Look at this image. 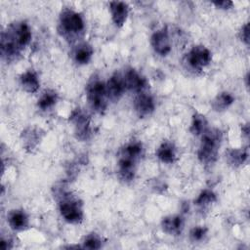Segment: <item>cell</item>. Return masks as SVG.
I'll list each match as a JSON object with an SVG mask.
<instances>
[{
	"instance_id": "obj_3",
	"label": "cell",
	"mask_w": 250,
	"mask_h": 250,
	"mask_svg": "<svg viewBox=\"0 0 250 250\" xmlns=\"http://www.w3.org/2000/svg\"><path fill=\"white\" fill-rule=\"evenodd\" d=\"M55 197L58 199L59 210L63 220L69 224H79L84 218L81 200L67 191L62 185L55 188Z\"/></svg>"
},
{
	"instance_id": "obj_23",
	"label": "cell",
	"mask_w": 250,
	"mask_h": 250,
	"mask_svg": "<svg viewBox=\"0 0 250 250\" xmlns=\"http://www.w3.org/2000/svg\"><path fill=\"white\" fill-rule=\"evenodd\" d=\"M216 201H217L216 193L212 189L205 188L201 190V192L198 194V196L194 200V205L197 206L199 209L204 210L209 208Z\"/></svg>"
},
{
	"instance_id": "obj_6",
	"label": "cell",
	"mask_w": 250,
	"mask_h": 250,
	"mask_svg": "<svg viewBox=\"0 0 250 250\" xmlns=\"http://www.w3.org/2000/svg\"><path fill=\"white\" fill-rule=\"evenodd\" d=\"M86 99L90 107L97 113H104L107 107V95L105 83L94 76L86 85Z\"/></svg>"
},
{
	"instance_id": "obj_20",
	"label": "cell",
	"mask_w": 250,
	"mask_h": 250,
	"mask_svg": "<svg viewBox=\"0 0 250 250\" xmlns=\"http://www.w3.org/2000/svg\"><path fill=\"white\" fill-rule=\"evenodd\" d=\"M155 155L162 163L172 164L177 158V150L174 144L166 141L157 147Z\"/></svg>"
},
{
	"instance_id": "obj_29",
	"label": "cell",
	"mask_w": 250,
	"mask_h": 250,
	"mask_svg": "<svg viewBox=\"0 0 250 250\" xmlns=\"http://www.w3.org/2000/svg\"><path fill=\"white\" fill-rule=\"evenodd\" d=\"M0 245H1V248L3 250H7V249H11L13 247V242L10 239L2 238V240L0 242Z\"/></svg>"
},
{
	"instance_id": "obj_7",
	"label": "cell",
	"mask_w": 250,
	"mask_h": 250,
	"mask_svg": "<svg viewBox=\"0 0 250 250\" xmlns=\"http://www.w3.org/2000/svg\"><path fill=\"white\" fill-rule=\"evenodd\" d=\"M68 121L73 127V134L76 140L85 142L91 138V119L90 116L81 108L77 107L73 109L69 115Z\"/></svg>"
},
{
	"instance_id": "obj_8",
	"label": "cell",
	"mask_w": 250,
	"mask_h": 250,
	"mask_svg": "<svg viewBox=\"0 0 250 250\" xmlns=\"http://www.w3.org/2000/svg\"><path fill=\"white\" fill-rule=\"evenodd\" d=\"M212 61V53L203 45H195L188 52L185 62L189 68L194 71H200Z\"/></svg>"
},
{
	"instance_id": "obj_19",
	"label": "cell",
	"mask_w": 250,
	"mask_h": 250,
	"mask_svg": "<svg viewBox=\"0 0 250 250\" xmlns=\"http://www.w3.org/2000/svg\"><path fill=\"white\" fill-rule=\"evenodd\" d=\"M42 139L41 130L35 127H27L21 133L23 147L28 150L34 149Z\"/></svg>"
},
{
	"instance_id": "obj_5",
	"label": "cell",
	"mask_w": 250,
	"mask_h": 250,
	"mask_svg": "<svg viewBox=\"0 0 250 250\" xmlns=\"http://www.w3.org/2000/svg\"><path fill=\"white\" fill-rule=\"evenodd\" d=\"M84 30L85 21L81 14L69 8L62 10L58 24V31L62 37L68 42H74L84 34Z\"/></svg>"
},
{
	"instance_id": "obj_1",
	"label": "cell",
	"mask_w": 250,
	"mask_h": 250,
	"mask_svg": "<svg viewBox=\"0 0 250 250\" xmlns=\"http://www.w3.org/2000/svg\"><path fill=\"white\" fill-rule=\"evenodd\" d=\"M31 29L27 22L17 21L11 22L1 32L0 53L2 60L11 62L17 60L31 41Z\"/></svg>"
},
{
	"instance_id": "obj_18",
	"label": "cell",
	"mask_w": 250,
	"mask_h": 250,
	"mask_svg": "<svg viewBox=\"0 0 250 250\" xmlns=\"http://www.w3.org/2000/svg\"><path fill=\"white\" fill-rule=\"evenodd\" d=\"M248 148L238 147L230 148L226 152V161L232 168H237L242 166L248 159Z\"/></svg>"
},
{
	"instance_id": "obj_24",
	"label": "cell",
	"mask_w": 250,
	"mask_h": 250,
	"mask_svg": "<svg viewBox=\"0 0 250 250\" xmlns=\"http://www.w3.org/2000/svg\"><path fill=\"white\" fill-rule=\"evenodd\" d=\"M58 102V94L56 91L48 89L45 90L37 101V106L41 110H48L52 108Z\"/></svg>"
},
{
	"instance_id": "obj_26",
	"label": "cell",
	"mask_w": 250,
	"mask_h": 250,
	"mask_svg": "<svg viewBox=\"0 0 250 250\" xmlns=\"http://www.w3.org/2000/svg\"><path fill=\"white\" fill-rule=\"evenodd\" d=\"M208 233V229L203 226H196L189 230V240L193 243L202 242L205 240Z\"/></svg>"
},
{
	"instance_id": "obj_22",
	"label": "cell",
	"mask_w": 250,
	"mask_h": 250,
	"mask_svg": "<svg viewBox=\"0 0 250 250\" xmlns=\"http://www.w3.org/2000/svg\"><path fill=\"white\" fill-rule=\"evenodd\" d=\"M208 128V121L206 117L199 112H195L191 117L189 132L193 136H201Z\"/></svg>"
},
{
	"instance_id": "obj_12",
	"label": "cell",
	"mask_w": 250,
	"mask_h": 250,
	"mask_svg": "<svg viewBox=\"0 0 250 250\" xmlns=\"http://www.w3.org/2000/svg\"><path fill=\"white\" fill-rule=\"evenodd\" d=\"M105 89L108 101H119L120 98L123 96L124 92L126 91L122 75L117 72L111 75V77L105 83Z\"/></svg>"
},
{
	"instance_id": "obj_25",
	"label": "cell",
	"mask_w": 250,
	"mask_h": 250,
	"mask_svg": "<svg viewBox=\"0 0 250 250\" xmlns=\"http://www.w3.org/2000/svg\"><path fill=\"white\" fill-rule=\"evenodd\" d=\"M101 247H102V239L97 233L92 232L87 234L84 237V240L82 242V248L96 250V249H100Z\"/></svg>"
},
{
	"instance_id": "obj_13",
	"label": "cell",
	"mask_w": 250,
	"mask_h": 250,
	"mask_svg": "<svg viewBox=\"0 0 250 250\" xmlns=\"http://www.w3.org/2000/svg\"><path fill=\"white\" fill-rule=\"evenodd\" d=\"M185 226L184 218L181 215L166 216L161 221V229L168 235L178 236L182 233Z\"/></svg>"
},
{
	"instance_id": "obj_28",
	"label": "cell",
	"mask_w": 250,
	"mask_h": 250,
	"mask_svg": "<svg viewBox=\"0 0 250 250\" xmlns=\"http://www.w3.org/2000/svg\"><path fill=\"white\" fill-rule=\"evenodd\" d=\"M213 5H215L216 8L221 10H229L233 6V2L229 0H222V1H213Z\"/></svg>"
},
{
	"instance_id": "obj_14",
	"label": "cell",
	"mask_w": 250,
	"mask_h": 250,
	"mask_svg": "<svg viewBox=\"0 0 250 250\" xmlns=\"http://www.w3.org/2000/svg\"><path fill=\"white\" fill-rule=\"evenodd\" d=\"M7 223L13 230H24L29 226L28 215L22 209L11 210L7 215Z\"/></svg>"
},
{
	"instance_id": "obj_9",
	"label": "cell",
	"mask_w": 250,
	"mask_h": 250,
	"mask_svg": "<svg viewBox=\"0 0 250 250\" xmlns=\"http://www.w3.org/2000/svg\"><path fill=\"white\" fill-rule=\"evenodd\" d=\"M150 44L156 54L162 57L167 56L172 50L168 27L163 26L154 31L150 37Z\"/></svg>"
},
{
	"instance_id": "obj_11",
	"label": "cell",
	"mask_w": 250,
	"mask_h": 250,
	"mask_svg": "<svg viewBox=\"0 0 250 250\" xmlns=\"http://www.w3.org/2000/svg\"><path fill=\"white\" fill-rule=\"evenodd\" d=\"M122 78L126 90L133 91L136 94L145 91L147 87L146 79L134 68H128L122 75Z\"/></svg>"
},
{
	"instance_id": "obj_10",
	"label": "cell",
	"mask_w": 250,
	"mask_h": 250,
	"mask_svg": "<svg viewBox=\"0 0 250 250\" xmlns=\"http://www.w3.org/2000/svg\"><path fill=\"white\" fill-rule=\"evenodd\" d=\"M133 107L136 114L140 118L147 117L155 109L154 99L150 94L146 91L137 93L133 101Z\"/></svg>"
},
{
	"instance_id": "obj_30",
	"label": "cell",
	"mask_w": 250,
	"mask_h": 250,
	"mask_svg": "<svg viewBox=\"0 0 250 250\" xmlns=\"http://www.w3.org/2000/svg\"><path fill=\"white\" fill-rule=\"evenodd\" d=\"M241 132H242V135H244L246 138H248V136H249V124L248 123L242 125Z\"/></svg>"
},
{
	"instance_id": "obj_2",
	"label": "cell",
	"mask_w": 250,
	"mask_h": 250,
	"mask_svg": "<svg viewBox=\"0 0 250 250\" xmlns=\"http://www.w3.org/2000/svg\"><path fill=\"white\" fill-rule=\"evenodd\" d=\"M143 150V144L139 141H131L121 148L117 160V174L124 183H130L134 180L137 163Z\"/></svg>"
},
{
	"instance_id": "obj_15",
	"label": "cell",
	"mask_w": 250,
	"mask_h": 250,
	"mask_svg": "<svg viewBox=\"0 0 250 250\" xmlns=\"http://www.w3.org/2000/svg\"><path fill=\"white\" fill-rule=\"evenodd\" d=\"M109 12L111 20L117 27H121L127 21L129 14V6L127 3L122 1H111L109 2Z\"/></svg>"
},
{
	"instance_id": "obj_16",
	"label": "cell",
	"mask_w": 250,
	"mask_h": 250,
	"mask_svg": "<svg viewBox=\"0 0 250 250\" xmlns=\"http://www.w3.org/2000/svg\"><path fill=\"white\" fill-rule=\"evenodd\" d=\"M94 55V49L88 42L78 43L72 50L73 61L78 64H87Z\"/></svg>"
},
{
	"instance_id": "obj_21",
	"label": "cell",
	"mask_w": 250,
	"mask_h": 250,
	"mask_svg": "<svg viewBox=\"0 0 250 250\" xmlns=\"http://www.w3.org/2000/svg\"><path fill=\"white\" fill-rule=\"evenodd\" d=\"M234 102V97L229 92H221L211 101V107L214 111L222 112L228 109Z\"/></svg>"
},
{
	"instance_id": "obj_27",
	"label": "cell",
	"mask_w": 250,
	"mask_h": 250,
	"mask_svg": "<svg viewBox=\"0 0 250 250\" xmlns=\"http://www.w3.org/2000/svg\"><path fill=\"white\" fill-rule=\"evenodd\" d=\"M239 38L240 40L245 44V45H249V26H248V22L244 23L242 25V27L240 28L239 31Z\"/></svg>"
},
{
	"instance_id": "obj_4",
	"label": "cell",
	"mask_w": 250,
	"mask_h": 250,
	"mask_svg": "<svg viewBox=\"0 0 250 250\" xmlns=\"http://www.w3.org/2000/svg\"><path fill=\"white\" fill-rule=\"evenodd\" d=\"M223 134L218 128H208L202 135L197 150V158L206 167L215 164L219 156Z\"/></svg>"
},
{
	"instance_id": "obj_17",
	"label": "cell",
	"mask_w": 250,
	"mask_h": 250,
	"mask_svg": "<svg viewBox=\"0 0 250 250\" xmlns=\"http://www.w3.org/2000/svg\"><path fill=\"white\" fill-rule=\"evenodd\" d=\"M20 85L23 89V91L29 94L36 93L40 87V81L37 73L32 69L24 71L20 76Z\"/></svg>"
}]
</instances>
